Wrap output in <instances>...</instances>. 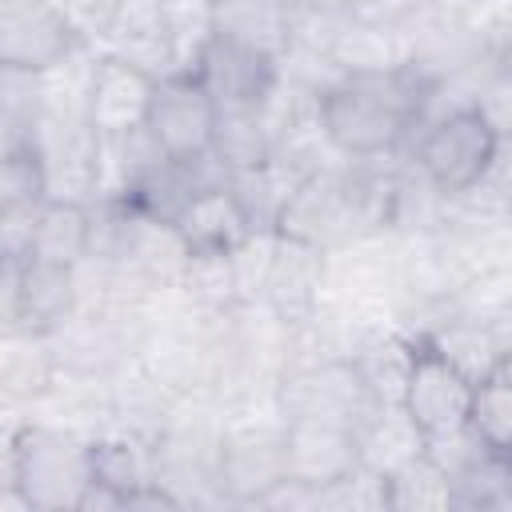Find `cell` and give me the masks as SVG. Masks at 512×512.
Returning <instances> with one entry per match:
<instances>
[{
    "label": "cell",
    "instance_id": "cell-16",
    "mask_svg": "<svg viewBox=\"0 0 512 512\" xmlns=\"http://www.w3.org/2000/svg\"><path fill=\"white\" fill-rule=\"evenodd\" d=\"M208 24L220 36L256 44V48L288 60V52L296 44L300 4L296 0H216L208 12Z\"/></svg>",
    "mask_w": 512,
    "mask_h": 512
},
{
    "label": "cell",
    "instance_id": "cell-19",
    "mask_svg": "<svg viewBox=\"0 0 512 512\" xmlns=\"http://www.w3.org/2000/svg\"><path fill=\"white\" fill-rule=\"evenodd\" d=\"M296 180L300 176H288L284 164H280V156L268 160V164L240 168V172H228L224 176V184L232 188V196H236V204L248 216V224H252L256 236H272L276 232V220H280V212H284Z\"/></svg>",
    "mask_w": 512,
    "mask_h": 512
},
{
    "label": "cell",
    "instance_id": "cell-20",
    "mask_svg": "<svg viewBox=\"0 0 512 512\" xmlns=\"http://www.w3.org/2000/svg\"><path fill=\"white\" fill-rule=\"evenodd\" d=\"M448 480H452V508L512 512V456L508 452L480 448Z\"/></svg>",
    "mask_w": 512,
    "mask_h": 512
},
{
    "label": "cell",
    "instance_id": "cell-15",
    "mask_svg": "<svg viewBox=\"0 0 512 512\" xmlns=\"http://www.w3.org/2000/svg\"><path fill=\"white\" fill-rule=\"evenodd\" d=\"M172 232L180 236L188 260L192 256H232L236 248H244L256 232L248 224V216L240 212L232 188L220 180V184H208L200 188L176 216H172Z\"/></svg>",
    "mask_w": 512,
    "mask_h": 512
},
{
    "label": "cell",
    "instance_id": "cell-22",
    "mask_svg": "<svg viewBox=\"0 0 512 512\" xmlns=\"http://www.w3.org/2000/svg\"><path fill=\"white\" fill-rule=\"evenodd\" d=\"M388 484V508L396 512H424V508H452V480L448 472L428 456V448L384 476Z\"/></svg>",
    "mask_w": 512,
    "mask_h": 512
},
{
    "label": "cell",
    "instance_id": "cell-21",
    "mask_svg": "<svg viewBox=\"0 0 512 512\" xmlns=\"http://www.w3.org/2000/svg\"><path fill=\"white\" fill-rule=\"evenodd\" d=\"M52 336L36 332H4V392L12 400H36L56 380Z\"/></svg>",
    "mask_w": 512,
    "mask_h": 512
},
{
    "label": "cell",
    "instance_id": "cell-27",
    "mask_svg": "<svg viewBox=\"0 0 512 512\" xmlns=\"http://www.w3.org/2000/svg\"><path fill=\"white\" fill-rule=\"evenodd\" d=\"M208 4H216V0H208Z\"/></svg>",
    "mask_w": 512,
    "mask_h": 512
},
{
    "label": "cell",
    "instance_id": "cell-2",
    "mask_svg": "<svg viewBox=\"0 0 512 512\" xmlns=\"http://www.w3.org/2000/svg\"><path fill=\"white\" fill-rule=\"evenodd\" d=\"M396 216V184L364 168H312L296 180L276 236L328 252Z\"/></svg>",
    "mask_w": 512,
    "mask_h": 512
},
{
    "label": "cell",
    "instance_id": "cell-18",
    "mask_svg": "<svg viewBox=\"0 0 512 512\" xmlns=\"http://www.w3.org/2000/svg\"><path fill=\"white\" fill-rule=\"evenodd\" d=\"M280 136L268 116V108H220V124L212 136V160L224 172L256 168L276 160Z\"/></svg>",
    "mask_w": 512,
    "mask_h": 512
},
{
    "label": "cell",
    "instance_id": "cell-26",
    "mask_svg": "<svg viewBox=\"0 0 512 512\" xmlns=\"http://www.w3.org/2000/svg\"><path fill=\"white\" fill-rule=\"evenodd\" d=\"M508 456H512V448H508Z\"/></svg>",
    "mask_w": 512,
    "mask_h": 512
},
{
    "label": "cell",
    "instance_id": "cell-24",
    "mask_svg": "<svg viewBox=\"0 0 512 512\" xmlns=\"http://www.w3.org/2000/svg\"><path fill=\"white\" fill-rule=\"evenodd\" d=\"M476 100H480V108L488 112V120L496 124V132H500L504 140H512V72L496 76Z\"/></svg>",
    "mask_w": 512,
    "mask_h": 512
},
{
    "label": "cell",
    "instance_id": "cell-11",
    "mask_svg": "<svg viewBox=\"0 0 512 512\" xmlns=\"http://www.w3.org/2000/svg\"><path fill=\"white\" fill-rule=\"evenodd\" d=\"M472 388L476 380L460 372L444 352H436L428 340H416L412 368L404 376L400 408L412 416V424L432 440L468 428V408H472Z\"/></svg>",
    "mask_w": 512,
    "mask_h": 512
},
{
    "label": "cell",
    "instance_id": "cell-5",
    "mask_svg": "<svg viewBox=\"0 0 512 512\" xmlns=\"http://www.w3.org/2000/svg\"><path fill=\"white\" fill-rule=\"evenodd\" d=\"M80 48V24L60 0H0V68L48 76Z\"/></svg>",
    "mask_w": 512,
    "mask_h": 512
},
{
    "label": "cell",
    "instance_id": "cell-6",
    "mask_svg": "<svg viewBox=\"0 0 512 512\" xmlns=\"http://www.w3.org/2000/svg\"><path fill=\"white\" fill-rule=\"evenodd\" d=\"M220 124V104L204 88L192 68H172L156 76L144 132L172 160H200L212 152V136Z\"/></svg>",
    "mask_w": 512,
    "mask_h": 512
},
{
    "label": "cell",
    "instance_id": "cell-1",
    "mask_svg": "<svg viewBox=\"0 0 512 512\" xmlns=\"http://www.w3.org/2000/svg\"><path fill=\"white\" fill-rule=\"evenodd\" d=\"M440 84L404 60L376 72H340L316 88V136L344 160H384L424 128Z\"/></svg>",
    "mask_w": 512,
    "mask_h": 512
},
{
    "label": "cell",
    "instance_id": "cell-10",
    "mask_svg": "<svg viewBox=\"0 0 512 512\" xmlns=\"http://www.w3.org/2000/svg\"><path fill=\"white\" fill-rule=\"evenodd\" d=\"M376 404L380 400L372 396L356 360H320L280 380L284 420H328V424L356 428Z\"/></svg>",
    "mask_w": 512,
    "mask_h": 512
},
{
    "label": "cell",
    "instance_id": "cell-4",
    "mask_svg": "<svg viewBox=\"0 0 512 512\" xmlns=\"http://www.w3.org/2000/svg\"><path fill=\"white\" fill-rule=\"evenodd\" d=\"M504 136L480 108V100L452 104L424 120L420 140L412 148L416 176H424L436 196H468L492 168Z\"/></svg>",
    "mask_w": 512,
    "mask_h": 512
},
{
    "label": "cell",
    "instance_id": "cell-14",
    "mask_svg": "<svg viewBox=\"0 0 512 512\" xmlns=\"http://www.w3.org/2000/svg\"><path fill=\"white\" fill-rule=\"evenodd\" d=\"M96 252V212L76 196H48L28 220L24 260L80 268Z\"/></svg>",
    "mask_w": 512,
    "mask_h": 512
},
{
    "label": "cell",
    "instance_id": "cell-3",
    "mask_svg": "<svg viewBox=\"0 0 512 512\" xmlns=\"http://www.w3.org/2000/svg\"><path fill=\"white\" fill-rule=\"evenodd\" d=\"M92 480V440L52 424H20L4 448V508H80Z\"/></svg>",
    "mask_w": 512,
    "mask_h": 512
},
{
    "label": "cell",
    "instance_id": "cell-23",
    "mask_svg": "<svg viewBox=\"0 0 512 512\" xmlns=\"http://www.w3.org/2000/svg\"><path fill=\"white\" fill-rule=\"evenodd\" d=\"M468 428L480 444L508 452L512 448V372H492L476 380L472 388V408H468Z\"/></svg>",
    "mask_w": 512,
    "mask_h": 512
},
{
    "label": "cell",
    "instance_id": "cell-12",
    "mask_svg": "<svg viewBox=\"0 0 512 512\" xmlns=\"http://www.w3.org/2000/svg\"><path fill=\"white\" fill-rule=\"evenodd\" d=\"M284 480V416L280 424H228L220 436L216 484L224 500L260 504Z\"/></svg>",
    "mask_w": 512,
    "mask_h": 512
},
{
    "label": "cell",
    "instance_id": "cell-8",
    "mask_svg": "<svg viewBox=\"0 0 512 512\" xmlns=\"http://www.w3.org/2000/svg\"><path fill=\"white\" fill-rule=\"evenodd\" d=\"M188 68L204 80L220 108H268L284 80V56L220 36L212 28L196 44Z\"/></svg>",
    "mask_w": 512,
    "mask_h": 512
},
{
    "label": "cell",
    "instance_id": "cell-13",
    "mask_svg": "<svg viewBox=\"0 0 512 512\" xmlns=\"http://www.w3.org/2000/svg\"><path fill=\"white\" fill-rule=\"evenodd\" d=\"M352 468H360L356 428L328 420H284V476L320 492Z\"/></svg>",
    "mask_w": 512,
    "mask_h": 512
},
{
    "label": "cell",
    "instance_id": "cell-25",
    "mask_svg": "<svg viewBox=\"0 0 512 512\" xmlns=\"http://www.w3.org/2000/svg\"><path fill=\"white\" fill-rule=\"evenodd\" d=\"M504 372H512V360H508V364H504Z\"/></svg>",
    "mask_w": 512,
    "mask_h": 512
},
{
    "label": "cell",
    "instance_id": "cell-17",
    "mask_svg": "<svg viewBox=\"0 0 512 512\" xmlns=\"http://www.w3.org/2000/svg\"><path fill=\"white\" fill-rule=\"evenodd\" d=\"M356 448H360V464L392 476L396 468H404L408 460H416L428 448V436L412 424V416L396 404V400H380L360 424H356Z\"/></svg>",
    "mask_w": 512,
    "mask_h": 512
},
{
    "label": "cell",
    "instance_id": "cell-9",
    "mask_svg": "<svg viewBox=\"0 0 512 512\" xmlns=\"http://www.w3.org/2000/svg\"><path fill=\"white\" fill-rule=\"evenodd\" d=\"M76 272L36 264L24 256H4L0 288H4V332H36L52 336L68 320H76Z\"/></svg>",
    "mask_w": 512,
    "mask_h": 512
},
{
    "label": "cell",
    "instance_id": "cell-7",
    "mask_svg": "<svg viewBox=\"0 0 512 512\" xmlns=\"http://www.w3.org/2000/svg\"><path fill=\"white\" fill-rule=\"evenodd\" d=\"M156 72L124 52H108L92 64L84 96H80V120L88 124L96 144H120L132 132L144 128L148 104H152Z\"/></svg>",
    "mask_w": 512,
    "mask_h": 512
}]
</instances>
